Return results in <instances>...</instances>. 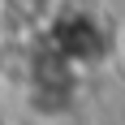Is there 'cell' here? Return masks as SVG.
<instances>
[{
  "label": "cell",
  "mask_w": 125,
  "mask_h": 125,
  "mask_svg": "<svg viewBox=\"0 0 125 125\" xmlns=\"http://www.w3.org/2000/svg\"><path fill=\"white\" fill-rule=\"evenodd\" d=\"M0 4L17 13V22H22L26 30L52 26V17H56V0H0Z\"/></svg>",
  "instance_id": "obj_1"
},
{
  "label": "cell",
  "mask_w": 125,
  "mask_h": 125,
  "mask_svg": "<svg viewBox=\"0 0 125 125\" xmlns=\"http://www.w3.org/2000/svg\"><path fill=\"white\" fill-rule=\"evenodd\" d=\"M116 48H121V52H125V35H121V39H116Z\"/></svg>",
  "instance_id": "obj_2"
}]
</instances>
